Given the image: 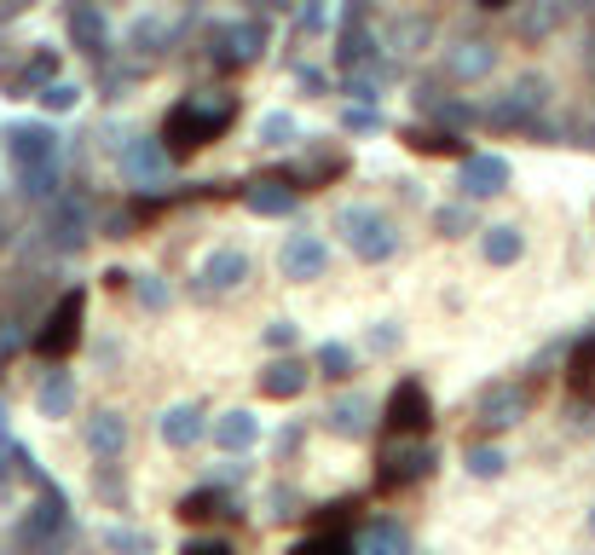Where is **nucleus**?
<instances>
[{
  "label": "nucleus",
  "instance_id": "obj_53",
  "mask_svg": "<svg viewBox=\"0 0 595 555\" xmlns=\"http://www.w3.org/2000/svg\"><path fill=\"white\" fill-rule=\"evenodd\" d=\"M295 75H301V87H306V93H324V87H330V75H324V70H313V64H301Z\"/></svg>",
  "mask_w": 595,
  "mask_h": 555
},
{
  "label": "nucleus",
  "instance_id": "obj_1",
  "mask_svg": "<svg viewBox=\"0 0 595 555\" xmlns=\"http://www.w3.org/2000/svg\"><path fill=\"white\" fill-rule=\"evenodd\" d=\"M231 116H238V98L231 93H186L163 122L168 157H191V150H202L209 139H220L231 128Z\"/></svg>",
  "mask_w": 595,
  "mask_h": 555
},
{
  "label": "nucleus",
  "instance_id": "obj_4",
  "mask_svg": "<svg viewBox=\"0 0 595 555\" xmlns=\"http://www.w3.org/2000/svg\"><path fill=\"white\" fill-rule=\"evenodd\" d=\"M335 232L347 238V249L358 261H394L399 255V226L387 220L382 209H370V203H353V209H342L335 214Z\"/></svg>",
  "mask_w": 595,
  "mask_h": 555
},
{
  "label": "nucleus",
  "instance_id": "obj_3",
  "mask_svg": "<svg viewBox=\"0 0 595 555\" xmlns=\"http://www.w3.org/2000/svg\"><path fill=\"white\" fill-rule=\"evenodd\" d=\"M75 538V521H70V503L53 481H41V498L30 503V515L18 521V549L23 555H59Z\"/></svg>",
  "mask_w": 595,
  "mask_h": 555
},
{
  "label": "nucleus",
  "instance_id": "obj_59",
  "mask_svg": "<svg viewBox=\"0 0 595 555\" xmlns=\"http://www.w3.org/2000/svg\"><path fill=\"white\" fill-rule=\"evenodd\" d=\"M589 533H595V510H589Z\"/></svg>",
  "mask_w": 595,
  "mask_h": 555
},
{
  "label": "nucleus",
  "instance_id": "obj_5",
  "mask_svg": "<svg viewBox=\"0 0 595 555\" xmlns=\"http://www.w3.org/2000/svg\"><path fill=\"white\" fill-rule=\"evenodd\" d=\"M434 463H439V451H434L422 434H394V446L376 458V486H382V492H405V486L428 481Z\"/></svg>",
  "mask_w": 595,
  "mask_h": 555
},
{
  "label": "nucleus",
  "instance_id": "obj_2",
  "mask_svg": "<svg viewBox=\"0 0 595 555\" xmlns=\"http://www.w3.org/2000/svg\"><path fill=\"white\" fill-rule=\"evenodd\" d=\"M7 150H12V168H18V191L46 203L59 191V134L46 122H18L7 134Z\"/></svg>",
  "mask_w": 595,
  "mask_h": 555
},
{
  "label": "nucleus",
  "instance_id": "obj_49",
  "mask_svg": "<svg viewBox=\"0 0 595 555\" xmlns=\"http://www.w3.org/2000/svg\"><path fill=\"white\" fill-rule=\"evenodd\" d=\"M295 336H301V331H295L290 318H272V324H267V347H278V353H283V347H295Z\"/></svg>",
  "mask_w": 595,
  "mask_h": 555
},
{
  "label": "nucleus",
  "instance_id": "obj_40",
  "mask_svg": "<svg viewBox=\"0 0 595 555\" xmlns=\"http://www.w3.org/2000/svg\"><path fill=\"white\" fill-rule=\"evenodd\" d=\"M290 139H295V122L283 116V111L261 116V145H290Z\"/></svg>",
  "mask_w": 595,
  "mask_h": 555
},
{
  "label": "nucleus",
  "instance_id": "obj_50",
  "mask_svg": "<svg viewBox=\"0 0 595 555\" xmlns=\"http://www.w3.org/2000/svg\"><path fill=\"white\" fill-rule=\"evenodd\" d=\"M428 35H434V30H428L422 18H410V23H399V30H394V41L405 46V53H410V46H417V41H428Z\"/></svg>",
  "mask_w": 595,
  "mask_h": 555
},
{
  "label": "nucleus",
  "instance_id": "obj_44",
  "mask_svg": "<svg viewBox=\"0 0 595 555\" xmlns=\"http://www.w3.org/2000/svg\"><path fill=\"white\" fill-rule=\"evenodd\" d=\"M134 209H111L105 220H98V232H105V238H134Z\"/></svg>",
  "mask_w": 595,
  "mask_h": 555
},
{
  "label": "nucleus",
  "instance_id": "obj_36",
  "mask_svg": "<svg viewBox=\"0 0 595 555\" xmlns=\"http://www.w3.org/2000/svg\"><path fill=\"white\" fill-rule=\"evenodd\" d=\"M469 474H474V481H498V474H503V451L498 446H474L469 451Z\"/></svg>",
  "mask_w": 595,
  "mask_h": 555
},
{
  "label": "nucleus",
  "instance_id": "obj_55",
  "mask_svg": "<svg viewBox=\"0 0 595 555\" xmlns=\"http://www.w3.org/2000/svg\"><path fill=\"white\" fill-rule=\"evenodd\" d=\"M474 7H486V12H503V7H514V0H474Z\"/></svg>",
  "mask_w": 595,
  "mask_h": 555
},
{
  "label": "nucleus",
  "instance_id": "obj_42",
  "mask_svg": "<svg viewBox=\"0 0 595 555\" xmlns=\"http://www.w3.org/2000/svg\"><path fill=\"white\" fill-rule=\"evenodd\" d=\"M163 35H168V30H163V23H157V18H145V23H139V30H134V46H139V53H145V59H157V53H163V46H157Z\"/></svg>",
  "mask_w": 595,
  "mask_h": 555
},
{
  "label": "nucleus",
  "instance_id": "obj_13",
  "mask_svg": "<svg viewBox=\"0 0 595 555\" xmlns=\"http://www.w3.org/2000/svg\"><path fill=\"white\" fill-rule=\"evenodd\" d=\"M428 422H434L428 388L417 383V376H405V383L387 394V428H394V434H428Z\"/></svg>",
  "mask_w": 595,
  "mask_h": 555
},
{
  "label": "nucleus",
  "instance_id": "obj_15",
  "mask_svg": "<svg viewBox=\"0 0 595 555\" xmlns=\"http://www.w3.org/2000/svg\"><path fill=\"white\" fill-rule=\"evenodd\" d=\"M238 197H243V209H249V214H261V220L295 214V186L283 180V174H261V180H249Z\"/></svg>",
  "mask_w": 595,
  "mask_h": 555
},
{
  "label": "nucleus",
  "instance_id": "obj_33",
  "mask_svg": "<svg viewBox=\"0 0 595 555\" xmlns=\"http://www.w3.org/2000/svg\"><path fill=\"white\" fill-rule=\"evenodd\" d=\"M313 365H319V376H330V383H347L353 376V347L347 342H324Z\"/></svg>",
  "mask_w": 595,
  "mask_h": 555
},
{
  "label": "nucleus",
  "instance_id": "obj_47",
  "mask_svg": "<svg viewBox=\"0 0 595 555\" xmlns=\"http://www.w3.org/2000/svg\"><path fill=\"white\" fill-rule=\"evenodd\" d=\"M295 30H301V35H319V30H324V0H306V7L295 12Z\"/></svg>",
  "mask_w": 595,
  "mask_h": 555
},
{
  "label": "nucleus",
  "instance_id": "obj_23",
  "mask_svg": "<svg viewBox=\"0 0 595 555\" xmlns=\"http://www.w3.org/2000/svg\"><path fill=\"white\" fill-rule=\"evenodd\" d=\"M347 555H405V533L394 521H365L347 538Z\"/></svg>",
  "mask_w": 595,
  "mask_h": 555
},
{
  "label": "nucleus",
  "instance_id": "obj_16",
  "mask_svg": "<svg viewBox=\"0 0 595 555\" xmlns=\"http://www.w3.org/2000/svg\"><path fill=\"white\" fill-rule=\"evenodd\" d=\"M324 422H330V434H342V440H365L370 428H376V406H370L365 394H342L324 411Z\"/></svg>",
  "mask_w": 595,
  "mask_h": 555
},
{
  "label": "nucleus",
  "instance_id": "obj_26",
  "mask_svg": "<svg viewBox=\"0 0 595 555\" xmlns=\"http://www.w3.org/2000/svg\"><path fill=\"white\" fill-rule=\"evenodd\" d=\"M480 255L491 261V266H514L526 255V238H521V226H491V232L480 238Z\"/></svg>",
  "mask_w": 595,
  "mask_h": 555
},
{
  "label": "nucleus",
  "instance_id": "obj_41",
  "mask_svg": "<svg viewBox=\"0 0 595 555\" xmlns=\"http://www.w3.org/2000/svg\"><path fill=\"white\" fill-rule=\"evenodd\" d=\"M434 226H439L446 238H457V232H469V226H474V214L462 209V203H451V209H434Z\"/></svg>",
  "mask_w": 595,
  "mask_h": 555
},
{
  "label": "nucleus",
  "instance_id": "obj_54",
  "mask_svg": "<svg viewBox=\"0 0 595 555\" xmlns=\"http://www.w3.org/2000/svg\"><path fill=\"white\" fill-rule=\"evenodd\" d=\"M127 284H134V272H122V266L105 272V290H127Z\"/></svg>",
  "mask_w": 595,
  "mask_h": 555
},
{
  "label": "nucleus",
  "instance_id": "obj_58",
  "mask_svg": "<svg viewBox=\"0 0 595 555\" xmlns=\"http://www.w3.org/2000/svg\"><path fill=\"white\" fill-rule=\"evenodd\" d=\"M578 7H584V12H595V0H578Z\"/></svg>",
  "mask_w": 595,
  "mask_h": 555
},
{
  "label": "nucleus",
  "instance_id": "obj_37",
  "mask_svg": "<svg viewBox=\"0 0 595 555\" xmlns=\"http://www.w3.org/2000/svg\"><path fill=\"white\" fill-rule=\"evenodd\" d=\"M98 498H105L111 510H127V481L116 474V463H98Z\"/></svg>",
  "mask_w": 595,
  "mask_h": 555
},
{
  "label": "nucleus",
  "instance_id": "obj_34",
  "mask_svg": "<svg viewBox=\"0 0 595 555\" xmlns=\"http://www.w3.org/2000/svg\"><path fill=\"white\" fill-rule=\"evenodd\" d=\"M53 75H59V59H53V53H35L30 64H23V75L12 82V93H35V87L53 82Z\"/></svg>",
  "mask_w": 595,
  "mask_h": 555
},
{
  "label": "nucleus",
  "instance_id": "obj_8",
  "mask_svg": "<svg viewBox=\"0 0 595 555\" xmlns=\"http://www.w3.org/2000/svg\"><path fill=\"white\" fill-rule=\"evenodd\" d=\"M261 53H267L261 23H215L209 30V64L215 70H249Z\"/></svg>",
  "mask_w": 595,
  "mask_h": 555
},
{
  "label": "nucleus",
  "instance_id": "obj_48",
  "mask_svg": "<svg viewBox=\"0 0 595 555\" xmlns=\"http://www.w3.org/2000/svg\"><path fill=\"white\" fill-rule=\"evenodd\" d=\"M179 555H238V544H231V538H191Z\"/></svg>",
  "mask_w": 595,
  "mask_h": 555
},
{
  "label": "nucleus",
  "instance_id": "obj_27",
  "mask_svg": "<svg viewBox=\"0 0 595 555\" xmlns=\"http://www.w3.org/2000/svg\"><path fill=\"white\" fill-rule=\"evenodd\" d=\"M566 388L578 399H595V336L573 342V353H566Z\"/></svg>",
  "mask_w": 595,
  "mask_h": 555
},
{
  "label": "nucleus",
  "instance_id": "obj_32",
  "mask_svg": "<svg viewBox=\"0 0 595 555\" xmlns=\"http://www.w3.org/2000/svg\"><path fill=\"white\" fill-rule=\"evenodd\" d=\"M105 549L111 555H157V538L150 533H139V526H105Z\"/></svg>",
  "mask_w": 595,
  "mask_h": 555
},
{
  "label": "nucleus",
  "instance_id": "obj_12",
  "mask_svg": "<svg viewBox=\"0 0 595 555\" xmlns=\"http://www.w3.org/2000/svg\"><path fill=\"white\" fill-rule=\"evenodd\" d=\"M324 266H330V249H324L319 232H290V238H283V249H278V272L290 278V284L324 278Z\"/></svg>",
  "mask_w": 595,
  "mask_h": 555
},
{
  "label": "nucleus",
  "instance_id": "obj_19",
  "mask_svg": "<svg viewBox=\"0 0 595 555\" xmlns=\"http://www.w3.org/2000/svg\"><path fill=\"white\" fill-rule=\"evenodd\" d=\"M254 383H261V399H301L313 370H306V359H272Z\"/></svg>",
  "mask_w": 595,
  "mask_h": 555
},
{
  "label": "nucleus",
  "instance_id": "obj_38",
  "mask_svg": "<svg viewBox=\"0 0 595 555\" xmlns=\"http://www.w3.org/2000/svg\"><path fill=\"white\" fill-rule=\"evenodd\" d=\"M290 555H347V538L342 533H330V526H324V533H313V538H301Z\"/></svg>",
  "mask_w": 595,
  "mask_h": 555
},
{
  "label": "nucleus",
  "instance_id": "obj_18",
  "mask_svg": "<svg viewBox=\"0 0 595 555\" xmlns=\"http://www.w3.org/2000/svg\"><path fill=\"white\" fill-rule=\"evenodd\" d=\"M87 451L98 463H116L127 451V417L122 411H93L87 417Z\"/></svg>",
  "mask_w": 595,
  "mask_h": 555
},
{
  "label": "nucleus",
  "instance_id": "obj_52",
  "mask_svg": "<svg viewBox=\"0 0 595 555\" xmlns=\"http://www.w3.org/2000/svg\"><path fill=\"white\" fill-rule=\"evenodd\" d=\"M370 347H382V353H387V347H399V324H394V318H382L376 331H370Z\"/></svg>",
  "mask_w": 595,
  "mask_h": 555
},
{
  "label": "nucleus",
  "instance_id": "obj_28",
  "mask_svg": "<svg viewBox=\"0 0 595 555\" xmlns=\"http://www.w3.org/2000/svg\"><path fill=\"white\" fill-rule=\"evenodd\" d=\"M35 406H41V417H70L75 411V376L70 370H46Z\"/></svg>",
  "mask_w": 595,
  "mask_h": 555
},
{
  "label": "nucleus",
  "instance_id": "obj_51",
  "mask_svg": "<svg viewBox=\"0 0 595 555\" xmlns=\"http://www.w3.org/2000/svg\"><path fill=\"white\" fill-rule=\"evenodd\" d=\"M342 122H347V134H370V128H376V111H370V105H358V111L347 105V116H342Z\"/></svg>",
  "mask_w": 595,
  "mask_h": 555
},
{
  "label": "nucleus",
  "instance_id": "obj_60",
  "mask_svg": "<svg viewBox=\"0 0 595 555\" xmlns=\"http://www.w3.org/2000/svg\"><path fill=\"white\" fill-rule=\"evenodd\" d=\"M0 428H7V411H0Z\"/></svg>",
  "mask_w": 595,
  "mask_h": 555
},
{
  "label": "nucleus",
  "instance_id": "obj_56",
  "mask_svg": "<svg viewBox=\"0 0 595 555\" xmlns=\"http://www.w3.org/2000/svg\"><path fill=\"white\" fill-rule=\"evenodd\" d=\"M584 59H589V75H595V41H589V46H584Z\"/></svg>",
  "mask_w": 595,
  "mask_h": 555
},
{
  "label": "nucleus",
  "instance_id": "obj_31",
  "mask_svg": "<svg viewBox=\"0 0 595 555\" xmlns=\"http://www.w3.org/2000/svg\"><path fill=\"white\" fill-rule=\"evenodd\" d=\"M405 145H417L422 157H462V134H451V128H405Z\"/></svg>",
  "mask_w": 595,
  "mask_h": 555
},
{
  "label": "nucleus",
  "instance_id": "obj_9",
  "mask_svg": "<svg viewBox=\"0 0 595 555\" xmlns=\"http://www.w3.org/2000/svg\"><path fill=\"white\" fill-rule=\"evenodd\" d=\"M509 180H514V168H509V157H498V150H462L457 157V191L469 197V203L509 191Z\"/></svg>",
  "mask_w": 595,
  "mask_h": 555
},
{
  "label": "nucleus",
  "instance_id": "obj_35",
  "mask_svg": "<svg viewBox=\"0 0 595 555\" xmlns=\"http://www.w3.org/2000/svg\"><path fill=\"white\" fill-rule=\"evenodd\" d=\"M41 105H46V111H75V105H82V87H75V82H59V75H53V82L41 87Z\"/></svg>",
  "mask_w": 595,
  "mask_h": 555
},
{
  "label": "nucleus",
  "instance_id": "obj_46",
  "mask_svg": "<svg viewBox=\"0 0 595 555\" xmlns=\"http://www.w3.org/2000/svg\"><path fill=\"white\" fill-rule=\"evenodd\" d=\"M139 301L150 313H163L168 307V284H163V278H139Z\"/></svg>",
  "mask_w": 595,
  "mask_h": 555
},
{
  "label": "nucleus",
  "instance_id": "obj_57",
  "mask_svg": "<svg viewBox=\"0 0 595 555\" xmlns=\"http://www.w3.org/2000/svg\"><path fill=\"white\" fill-rule=\"evenodd\" d=\"M12 243V232H7V220H0V249H7Z\"/></svg>",
  "mask_w": 595,
  "mask_h": 555
},
{
  "label": "nucleus",
  "instance_id": "obj_10",
  "mask_svg": "<svg viewBox=\"0 0 595 555\" xmlns=\"http://www.w3.org/2000/svg\"><path fill=\"white\" fill-rule=\"evenodd\" d=\"M168 168H174V157H168L163 139H127L122 145V174L134 191H157L168 180Z\"/></svg>",
  "mask_w": 595,
  "mask_h": 555
},
{
  "label": "nucleus",
  "instance_id": "obj_45",
  "mask_svg": "<svg viewBox=\"0 0 595 555\" xmlns=\"http://www.w3.org/2000/svg\"><path fill=\"white\" fill-rule=\"evenodd\" d=\"M23 342H30V331H23L18 318H0V359H12V353H18Z\"/></svg>",
  "mask_w": 595,
  "mask_h": 555
},
{
  "label": "nucleus",
  "instance_id": "obj_22",
  "mask_svg": "<svg viewBox=\"0 0 595 555\" xmlns=\"http://www.w3.org/2000/svg\"><path fill=\"white\" fill-rule=\"evenodd\" d=\"M179 515H186V521H231V515H238V498H231V486H197L186 503H179Z\"/></svg>",
  "mask_w": 595,
  "mask_h": 555
},
{
  "label": "nucleus",
  "instance_id": "obj_7",
  "mask_svg": "<svg viewBox=\"0 0 595 555\" xmlns=\"http://www.w3.org/2000/svg\"><path fill=\"white\" fill-rule=\"evenodd\" d=\"M82 313H87L82 290H64L53 301V313H46V324L30 336V347L41 353V359H64V353H75V342H82Z\"/></svg>",
  "mask_w": 595,
  "mask_h": 555
},
{
  "label": "nucleus",
  "instance_id": "obj_11",
  "mask_svg": "<svg viewBox=\"0 0 595 555\" xmlns=\"http://www.w3.org/2000/svg\"><path fill=\"white\" fill-rule=\"evenodd\" d=\"M526 411H532V388H521V383H491V388H480V428H491V434H503V428L526 422Z\"/></svg>",
  "mask_w": 595,
  "mask_h": 555
},
{
  "label": "nucleus",
  "instance_id": "obj_29",
  "mask_svg": "<svg viewBox=\"0 0 595 555\" xmlns=\"http://www.w3.org/2000/svg\"><path fill=\"white\" fill-rule=\"evenodd\" d=\"M480 116L491 122V128H532V122H537V111H532V105H526V98L514 93V87L491 98V105H486Z\"/></svg>",
  "mask_w": 595,
  "mask_h": 555
},
{
  "label": "nucleus",
  "instance_id": "obj_17",
  "mask_svg": "<svg viewBox=\"0 0 595 555\" xmlns=\"http://www.w3.org/2000/svg\"><path fill=\"white\" fill-rule=\"evenodd\" d=\"M157 434H163V446L186 451V446H197L202 434H209V411H202V406H168L157 417Z\"/></svg>",
  "mask_w": 595,
  "mask_h": 555
},
{
  "label": "nucleus",
  "instance_id": "obj_24",
  "mask_svg": "<svg viewBox=\"0 0 595 555\" xmlns=\"http://www.w3.org/2000/svg\"><path fill=\"white\" fill-rule=\"evenodd\" d=\"M254 440H261V417H254V411H226V417H215V446L220 451H249Z\"/></svg>",
  "mask_w": 595,
  "mask_h": 555
},
{
  "label": "nucleus",
  "instance_id": "obj_20",
  "mask_svg": "<svg viewBox=\"0 0 595 555\" xmlns=\"http://www.w3.org/2000/svg\"><path fill=\"white\" fill-rule=\"evenodd\" d=\"M70 41L82 46L87 59H105V53H111V23H105V12L82 0V7L70 12Z\"/></svg>",
  "mask_w": 595,
  "mask_h": 555
},
{
  "label": "nucleus",
  "instance_id": "obj_43",
  "mask_svg": "<svg viewBox=\"0 0 595 555\" xmlns=\"http://www.w3.org/2000/svg\"><path fill=\"white\" fill-rule=\"evenodd\" d=\"M243 474H249V463H243V451H226V463H220V469L209 474V481H215V486H238Z\"/></svg>",
  "mask_w": 595,
  "mask_h": 555
},
{
  "label": "nucleus",
  "instance_id": "obj_30",
  "mask_svg": "<svg viewBox=\"0 0 595 555\" xmlns=\"http://www.w3.org/2000/svg\"><path fill=\"white\" fill-rule=\"evenodd\" d=\"M335 59H342L347 70H365L376 59V35L365 30V18H347V30H342V46H335Z\"/></svg>",
  "mask_w": 595,
  "mask_h": 555
},
{
  "label": "nucleus",
  "instance_id": "obj_6",
  "mask_svg": "<svg viewBox=\"0 0 595 555\" xmlns=\"http://www.w3.org/2000/svg\"><path fill=\"white\" fill-rule=\"evenodd\" d=\"M46 203H53L46 209V243H53L59 255H75V249L93 238V203L82 191H53Z\"/></svg>",
  "mask_w": 595,
  "mask_h": 555
},
{
  "label": "nucleus",
  "instance_id": "obj_14",
  "mask_svg": "<svg viewBox=\"0 0 595 555\" xmlns=\"http://www.w3.org/2000/svg\"><path fill=\"white\" fill-rule=\"evenodd\" d=\"M249 255L243 249H215V255H202L197 266V295L209 301V295H231V290H243V278H249Z\"/></svg>",
  "mask_w": 595,
  "mask_h": 555
},
{
  "label": "nucleus",
  "instance_id": "obj_25",
  "mask_svg": "<svg viewBox=\"0 0 595 555\" xmlns=\"http://www.w3.org/2000/svg\"><path fill=\"white\" fill-rule=\"evenodd\" d=\"M417 105L439 122V128H451V134H462V128H469V122H474V111L469 105H462V98H451V93H439V87H422L417 93Z\"/></svg>",
  "mask_w": 595,
  "mask_h": 555
},
{
  "label": "nucleus",
  "instance_id": "obj_21",
  "mask_svg": "<svg viewBox=\"0 0 595 555\" xmlns=\"http://www.w3.org/2000/svg\"><path fill=\"white\" fill-rule=\"evenodd\" d=\"M491 64H498V53H491L486 41H457L451 53H446V75H451V82H486Z\"/></svg>",
  "mask_w": 595,
  "mask_h": 555
},
{
  "label": "nucleus",
  "instance_id": "obj_39",
  "mask_svg": "<svg viewBox=\"0 0 595 555\" xmlns=\"http://www.w3.org/2000/svg\"><path fill=\"white\" fill-rule=\"evenodd\" d=\"M267 503H272V510H267L272 521H295V515H301V492H295V486H272Z\"/></svg>",
  "mask_w": 595,
  "mask_h": 555
}]
</instances>
